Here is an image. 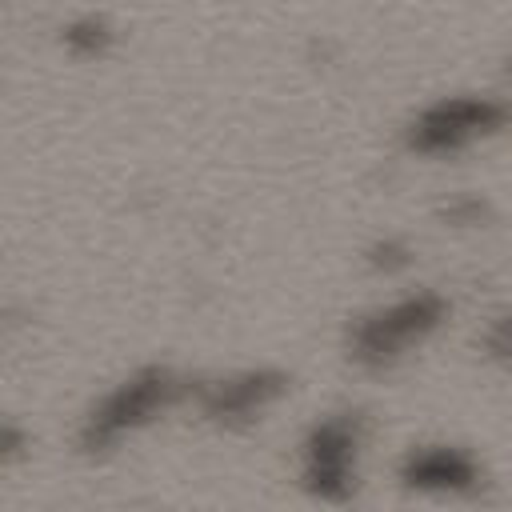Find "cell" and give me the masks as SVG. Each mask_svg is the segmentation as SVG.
Here are the masks:
<instances>
[{"mask_svg": "<svg viewBox=\"0 0 512 512\" xmlns=\"http://www.w3.org/2000/svg\"><path fill=\"white\" fill-rule=\"evenodd\" d=\"M184 400H188V376L176 372L172 364L148 360L88 404V412L76 424V452L100 460L136 432L152 428L164 412H172Z\"/></svg>", "mask_w": 512, "mask_h": 512, "instance_id": "6da1fadb", "label": "cell"}, {"mask_svg": "<svg viewBox=\"0 0 512 512\" xmlns=\"http://www.w3.org/2000/svg\"><path fill=\"white\" fill-rule=\"evenodd\" d=\"M448 296L436 288H408L392 300H380L356 316H348L344 328V356L372 376H384L400 368L416 348H424L444 324H448Z\"/></svg>", "mask_w": 512, "mask_h": 512, "instance_id": "7a4b0ae2", "label": "cell"}, {"mask_svg": "<svg viewBox=\"0 0 512 512\" xmlns=\"http://www.w3.org/2000/svg\"><path fill=\"white\" fill-rule=\"evenodd\" d=\"M372 420L364 408H332L316 416L296 444V484L324 508H348L364 484V448Z\"/></svg>", "mask_w": 512, "mask_h": 512, "instance_id": "3957f363", "label": "cell"}, {"mask_svg": "<svg viewBox=\"0 0 512 512\" xmlns=\"http://www.w3.org/2000/svg\"><path fill=\"white\" fill-rule=\"evenodd\" d=\"M508 124V100L492 92H444L412 112L404 124V148L424 160H456L476 144L500 136Z\"/></svg>", "mask_w": 512, "mask_h": 512, "instance_id": "277c9868", "label": "cell"}, {"mask_svg": "<svg viewBox=\"0 0 512 512\" xmlns=\"http://www.w3.org/2000/svg\"><path fill=\"white\" fill-rule=\"evenodd\" d=\"M288 372L276 364H248L220 376H188V400L216 428H248L288 396Z\"/></svg>", "mask_w": 512, "mask_h": 512, "instance_id": "5b68a950", "label": "cell"}, {"mask_svg": "<svg viewBox=\"0 0 512 512\" xmlns=\"http://www.w3.org/2000/svg\"><path fill=\"white\" fill-rule=\"evenodd\" d=\"M396 484L424 500H484L492 476L468 444L420 440L396 460Z\"/></svg>", "mask_w": 512, "mask_h": 512, "instance_id": "8992f818", "label": "cell"}, {"mask_svg": "<svg viewBox=\"0 0 512 512\" xmlns=\"http://www.w3.org/2000/svg\"><path fill=\"white\" fill-rule=\"evenodd\" d=\"M60 44L76 60H96L116 44V24L104 12H76L60 24Z\"/></svg>", "mask_w": 512, "mask_h": 512, "instance_id": "52a82bcc", "label": "cell"}, {"mask_svg": "<svg viewBox=\"0 0 512 512\" xmlns=\"http://www.w3.org/2000/svg\"><path fill=\"white\" fill-rule=\"evenodd\" d=\"M412 244L404 236H376L368 248H364V264L376 272V276H400L412 268Z\"/></svg>", "mask_w": 512, "mask_h": 512, "instance_id": "ba28073f", "label": "cell"}, {"mask_svg": "<svg viewBox=\"0 0 512 512\" xmlns=\"http://www.w3.org/2000/svg\"><path fill=\"white\" fill-rule=\"evenodd\" d=\"M28 448H32L28 424L16 420V416H4V412H0V464H16V460H24Z\"/></svg>", "mask_w": 512, "mask_h": 512, "instance_id": "9c48e42d", "label": "cell"}, {"mask_svg": "<svg viewBox=\"0 0 512 512\" xmlns=\"http://www.w3.org/2000/svg\"><path fill=\"white\" fill-rule=\"evenodd\" d=\"M444 220H452V224H480V220H484V200L460 196V200H452V204L444 208Z\"/></svg>", "mask_w": 512, "mask_h": 512, "instance_id": "30bf717a", "label": "cell"}]
</instances>
